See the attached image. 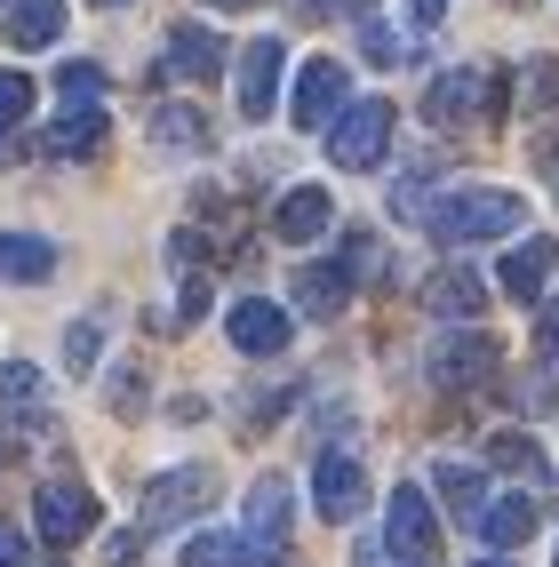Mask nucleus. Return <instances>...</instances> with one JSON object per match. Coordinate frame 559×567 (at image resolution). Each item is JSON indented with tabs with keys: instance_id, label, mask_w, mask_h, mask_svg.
<instances>
[{
	"instance_id": "f03ea898",
	"label": "nucleus",
	"mask_w": 559,
	"mask_h": 567,
	"mask_svg": "<svg viewBox=\"0 0 559 567\" xmlns=\"http://www.w3.org/2000/svg\"><path fill=\"white\" fill-rule=\"evenodd\" d=\"M496 112H504V72H488V64L439 72L424 89V121H439V128H472V121H496Z\"/></svg>"
},
{
	"instance_id": "c85d7f7f",
	"label": "nucleus",
	"mask_w": 559,
	"mask_h": 567,
	"mask_svg": "<svg viewBox=\"0 0 559 567\" xmlns=\"http://www.w3.org/2000/svg\"><path fill=\"white\" fill-rule=\"evenodd\" d=\"M360 56H368V64H407V49H400L392 24H360Z\"/></svg>"
},
{
	"instance_id": "f3484780",
	"label": "nucleus",
	"mask_w": 559,
	"mask_h": 567,
	"mask_svg": "<svg viewBox=\"0 0 559 567\" xmlns=\"http://www.w3.org/2000/svg\"><path fill=\"white\" fill-rule=\"evenodd\" d=\"M56 272V248L41 233H0V280H49Z\"/></svg>"
},
{
	"instance_id": "4c0bfd02",
	"label": "nucleus",
	"mask_w": 559,
	"mask_h": 567,
	"mask_svg": "<svg viewBox=\"0 0 559 567\" xmlns=\"http://www.w3.org/2000/svg\"><path fill=\"white\" fill-rule=\"evenodd\" d=\"M400 567H432V559H400Z\"/></svg>"
},
{
	"instance_id": "6ab92c4d",
	"label": "nucleus",
	"mask_w": 559,
	"mask_h": 567,
	"mask_svg": "<svg viewBox=\"0 0 559 567\" xmlns=\"http://www.w3.org/2000/svg\"><path fill=\"white\" fill-rule=\"evenodd\" d=\"M56 32H64V0H17L9 9V41L17 49H49Z\"/></svg>"
},
{
	"instance_id": "c9c22d12",
	"label": "nucleus",
	"mask_w": 559,
	"mask_h": 567,
	"mask_svg": "<svg viewBox=\"0 0 559 567\" xmlns=\"http://www.w3.org/2000/svg\"><path fill=\"white\" fill-rule=\"evenodd\" d=\"M472 567H511V559H472Z\"/></svg>"
},
{
	"instance_id": "b1692460",
	"label": "nucleus",
	"mask_w": 559,
	"mask_h": 567,
	"mask_svg": "<svg viewBox=\"0 0 559 567\" xmlns=\"http://www.w3.org/2000/svg\"><path fill=\"white\" fill-rule=\"evenodd\" d=\"M488 464H504V472H519V480H551V464L536 456L528 432H496V440H488Z\"/></svg>"
},
{
	"instance_id": "393cba45",
	"label": "nucleus",
	"mask_w": 559,
	"mask_h": 567,
	"mask_svg": "<svg viewBox=\"0 0 559 567\" xmlns=\"http://www.w3.org/2000/svg\"><path fill=\"white\" fill-rule=\"evenodd\" d=\"M96 352H104V312H89V320H72V328H64V368H72V375H89Z\"/></svg>"
},
{
	"instance_id": "72a5a7b5",
	"label": "nucleus",
	"mask_w": 559,
	"mask_h": 567,
	"mask_svg": "<svg viewBox=\"0 0 559 567\" xmlns=\"http://www.w3.org/2000/svg\"><path fill=\"white\" fill-rule=\"evenodd\" d=\"M0 567H24V536H17V527H0Z\"/></svg>"
},
{
	"instance_id": "58836bf2",
	"label": "nucleus",
	"mask_w": 559,
	"mask_h": 567,
	"mask_svg": "<svg viewBox=\"0 0 559 567\" xmlns=\"http://www.w3.org/2000/svg\"><path fill=\"white\" fill-rule=\"evenodd\" d=\"M112 9H121V0H112Z\"/></svg>"
},
{
	"instance_id": "a878e982",
	"label": "nucleus",
	"mask_w": 559,
	"mask_h": 567,
	"mask_svg": "<svg viewBox=\"0 0 559 567\" xmlns=\"http://www.w3.org/2000/svg\"><path fill=\"white\" fill-rule=\"evenodd\" d=\"M335 264H344V280H368V272H384V240L376 233H344V248H335Z\"/></svg>"
},
{
	"instance_id": "dca6fc26",
	"label": "nucleus",
	"mask_w": 559,
	"mask_h": 567,
	"mask_svg": "<svg viewBox=\"0 0 559 567\" xmlns=\"http://www.w3.org/2000/svg\"><path fill=\"white\" fill-rule=\"evenodd\" d=\"M344 296H352L344 264H296V312L328 320V312H344Z\"/></svg>"
},
{
	"instance_id": "aec40b11",
	"label": "nucleus",
	"mask_w": 559,
	"mask_h": 567,
	"mask_svg": "<svg viewBox=\"0 0 559 567\" xmlns=\"http://www.w3.org/2000/svg\"><path fill=\"white\" fill-rule=\"evenodd\" d=\"M544 272H551V240H528L504 256V296H519V305H536L544 296Z\"/></svg>"
},
{
	"instance_id": "ea45409f",
	"label": "nucleus",
	"mask_w": 559,
	"mask_h": 567,
	"mask_svg": "<svg viewBox=\"0 0 559 567\" xmlns=\"http://www.w3.org/2000/svg\"><path fill=\"white\" fill-rule=\"evenodd\" d=\"M9 9H17V0H9Z\"/></svg>"
},
{
	"instance_id": "cd10ccee",
	"label": "nucleus",
	"mask_w": 559,
	"mask_h": 567,
	"mask_svg": "<svg viewBox=\"0 0 559 567\" xmlns=\"http://www.w3.org/2000/svg\"><path fill=\"white\" fill-rule=\"evenodd\" d=\"M56 96H64V104H104V72H96V64H64V72H56Z\"/></svg>"
},
{
	"instance_id": "2f4dec72",
	"label": "nucleus",
	"mask_w": 559,
	"mask_h": 567,
	"mask_svg": "<svg viewBox=\"0 0 559 567\" xmlns=\"http://www.w3.org/2000/svg\"><path fill=\"white\" fill-rule=\"evenodd\" d=\"M536 352H544V360H559V305L536 320Z\"/></svg>"
},
{
	"instance_id": "f257e3e1",
	"label": "nucleus",
	"mask_w": 559,
	"mask_h": 567,
	"mask_svg": "<svg viewBox=\"0 0 559 567\" xmlns=\"http://www.w3.org/2000/svg\"><path fill=\"white\" fill-rule=\"evenodd\" d=\"M528 224V208H519V193H447V200H432L424 208V233L439 240V248H472V240H504V233H519Z\"/></svg>"
},
{
	"instance_id": "1a4fd4ad",
	"label": "nucleus",
	"mask_w": 559,
	"mask_h": 567,
	"mask_svg": "<svg viewBox=\"0 0 559 567\" xmlns=\"http://www.w3.org/2000/svg\"><path fill=\"white\" fill-rule=\"evenodd\" d=\"M224 328H232V344L248 352V360H272L288 336H296V312H280V305H265V296H248V305H232L224 312Z\"/></svg>"
},
{
	"instance_id": "c756f323",
	"label": "nucleus",
	"mask_w": 559,
	"mask_h": 567,
	"mask_svg": "<svg viewBox=\"0 0 559 567\" xmlns=\"http://www.w3.org/2000/svg\"><path fill=\"white\" fill-rule=\"evenodd\" d=\"M360 0H288V17H304V24H328V17H352Z\"/></svg>"
},
{
	"instance_id": "e433bc0d",
	"label": "nucleus",
	"mask_w": 559,
	"mask_h": 567,
	"mask_svg": "<svg viewBox=\"0 0 559 567\" xmlns=\"http://www.w3.org/2000/svg\"><path fill=\"white\" fill-rule=\"evenodd\" d=\"M208 9H240V0H208Z\"/></svg>"
},
{
	"instance_id": "4468645a",
	"label": "nucleus",
	"mask_w": 559,
	"mask_h": 567,
	"mask_svg": "<svg viewBox=\"0 0 559 567\" xmlns=\"http://www.w3.org/2000/svg\"><path fill=\"white\" fill-rule=\"evenodd\" d=\"M272 233H280L288 248H312V240L328 233V193H320V184H296V193L272 208Z\"/></svg>"
},
{
	"instance_id": "bb28decb",
	"label": "nucleus",
	"mask_w": 559,
	"mask_h": 567,
	"mask_svg": "<svg viewBox=\"0 0 559 567\" xmlns=\"http://www.w3.org/2000/svg\"><path fill=\"white\" fill-rule=\"evenodd\" d=\"M184 567H240V536L232 527H208V536L184 544Z\"/></svg>"
},
{
	"instance_id": "a211bd4d",
	"label": "nucleus",
	"mask_w": 559,
	"mask_h": 567,
	"mask_svg": "<svg viewBox=\"0 0 559 567\" xmlns=\"http://www.w3.org/2000/svg\"><path fill=\"white\" fill-rule=\"evenodd\" d=\"M0 415H9V424H17V415H32V424H41V415H49L41 368H24V360H9V368H0Z\"/></svg>"
},
{
	"instance_id": "5701e85b",
	"label": "nucleus",
	"mask_w": 559,
	"mask_h": 567,
	"mask_svg": "<svg viewBox=\"0 0 559 567\" xmlns=\"http://www.w3.org/2000/svg\"><path fill=\"white\" fill-rule=\"evenodd\" d=\"M432 487H439L447 504H456V519H479V504H488V480H479L472 464H439V472H432Z\"/></svg>"
},
{
	"instance_id": "6e6552de",
	"label": "nucleus",
	"mask_w": 559,
	"mask_h": 567,
	"mask_svg": "<svg viewBox=\"0 0 559 567\" xmlns=\"http://www.w3.org/2000/svg\"><path fill=\"white\" fill-rule=\"evenodd\" d=\"M280 72H288V49H280V41H248V49H240V81H232L240 121H265V112L280 104Z\"/></svg>"
},
{
	"instance_id": "0eeeda50",
	"label": "nucleus",
	"mask_w": 559,
	"mask_h": 567,
	"mask_svg": "<svg viewBox=\"0 0 559 567\" xmlns=\"http://www.w3.org/2000/svg\"><path fill=\"white\" fill-rule=\"evenodd\" d=\"M312 504H320V519H352L368 504V472H360L352 447H328L312 464Z\"/></svg>"
},
{
	"instance_id": "39448f33",
	"label": "nucleus",
	"mask_w": 559,
	"mask_h": 567,
	"mask_svg": "<svg viewBox=\"0 0 559 567\" xmlns=\"http://www.w3.org/2000/svg\"><path fill=\"white\" fill-rule=\"evenodd\" d=\"M208 496H216V472H208V464H176V472H161L153 487H144V527H176V519H193Z\"/></svg>"
},
{
	"instance_id": "7ed1b4c3",
	"label": "nucleus",
	"mask_w": 559,
	"mask_h": 567,
	"mask_svg": "<svg viewBox=\"0 0 559 567\" xmlns=\"http://www.w3.org/2000/svg\"><path fill=\"white\" fill-rule=\"evenodd\" d=\"M392 153V104L384 96H368V104H344L328 121V161L335 168H376Z\"/></svg>"
},
{
	"instance_id": "f704fd0d",
	"label": "nucleus",
	"mask_w": 559,
	"mask_h": 567,
	"mask_svg": "<svg viewBox=\"0 0 559 567\" xmlns=\"http://www.w3.org/2000/svg\"><path fill=\"white\" fill-rule=\"evenodd\" d=\"M439 9H447V0H407V17H416V24H439Z\"/></svg>"
},
{
	"instance_id": "20e7f679",
	"label": "nucleus",
	"mask_w": 559,
	"mask_h": 567,
	"mask_svg": "<svg viewBox=\"0 0 559 567\" xmlns=\"http://www.w3.org/2000/svg\"><path fill=\"white\" fill-rule=\"evenodd\" d=\"M96 496L81 480H56V487H41V496H32V527H41V544H56V551H72L81 536H96Z\"/></svg>"
},
{
	"instance_id": "9b49d317",
	"label": "nucleus",
	"mask_w": 559,
	"mask_h": 567,
	"mask_svg": "<svg viewBox=\"0 0 559 567\" xmlns=\"http://www.w3.org/2000/svg\"><path fill=\"white\" fill-rule=\"evenodd\" d=\"M216 72H224V41L208 24H176L161 49V81H216Z\"/></svg>"
},
{
	"instance_id": "423d86ee",
	"label": "nucleus",
	"mask_w": 559,
	"mask_h": 567,
	"mask_svg": "<svg viewBox=\"0 0 559 567\" xmlns=\"http://www.w3.org/2000/svg\"><path fill=\"white\" fill-rule=\"evenodd\" d=\"M344 104H352V81H344V64H335V56H312L304 72H296V96H288L296 128H328Z\"/></svg>"
},
{
	"instance_id": "412c9836",
	"label": "nucleus",
	"mask_w": 559,
	"mask_h": 567,
	"mask_svg": "<svg viewBox=\"0 0 559 567\" xmlns=\"http://www.w3.org/2000/svg\"><path fill=\"white\" fill-rule=\"evenodd\" d=\"M153 144H161V153H200V144H208V121H200L193 104H161V112H153Z\"/></svg>"
},
{
	"instance_id": "7c9ffc66",
	"label": "nucleus",
	"mask_w": 559,
	"mask_h": 567,
	"mask_svg": "<svg viewBox=\"0 0 559 567\" xmlns=\"http://www.w3.org/2000/svg\"><path fill=\"white\" fill-rule=\"evenodd\" d=\"M208 312V280L193 272V280H184V296H176V320H200Z\"/></svg>"
},
{
	"instance_id": "f8f14e48",
	"label": "nucleus",
	"mask_w": 559,
	"mask_h": 567,
	"mask_svg": "<svg viewBox=\"0 0 559 567\" xmlns=\"http://www.w3.org/2000/svg\"><path fill=\"white\" fill-rule=\"evenodd\" d=\"M432 384H479V375H496V336H447L432 344Z\"/></svg>"
},
{
	"instance_id": "473e14b6",
	"label": "nucleus",
	"mask_w": 559,
	"mask_h": 567,
	"mask_svg": "<svg viewBox=\"0 0 559 567\" xmlns=\"http://www.w3.org/2000/svg\"><path fill=\"white\" fill-rule=\"evenodd\" d=\"M519 400H528V408H559V375H551V384H519Z\"/></svg>"
},
{
	"instance_id": "9d476101",
	"label": "nucleus",
	"mask_w": 559,
	"mask_h": 567,
	"mask_svg": "<svg viewBox=\"0 0 559 567\" xmlns=\"http://www.w3.org/2000/svg\"><path fill=\"white\" fill-rule=\"evenodd\" d=\"M432 536H439L432 496H424V487H400L392 512H384V544H392V559H432Z\"/></svg>"
},
{
	"instance_id": "4be33fe9",
	"label": "nucleus",
	"mask_w": 559,
	"mask_h": 567,
	"mask_svg": "<svg viewBox=\"0 0 559 567\" xmlns=\"http://www.w3.org/2000/svg\"><path fill=\"white\" fill-rule=\"evenodd\" d=\"M424 305L447 312V320H472L479 305H488V288H479L472 272H439V280H424Z\"/></svg>"
},
{
	"instance_id": "2eb2a0df",
	"label": "nucleus",
	"mask_w": 559,
	"mask_h": 567,
	"mask_svg": "<svg viewBox=\"0 0 559 567\" xmlns=\"http://www.w3.org/2000/svg\"><path fill=\"white\" fill-rule=\"evenodd\" d=\"M472 527H479V536H488L496 551H511V544H528L536 527H544V512H536L528 496H488V504H479V519H472Z\"/></svg>"
},
{
	"instance_id": "ddd939ff",
	"label": "nucleus",
	"mask_w": 559,
	"mask_h": 567,
	"mask_svg": "<svg viewBox=\"0 0 559 567\" xmlns=\"http://www.w3.org/2000/svg\"><path fill=\"white\" fill-rule=\"evenodd\" d=\"M96 144H104V104H64L56 121L41 128L49 161H81V153H96Z\"/></svg>"
}]
</instances>
